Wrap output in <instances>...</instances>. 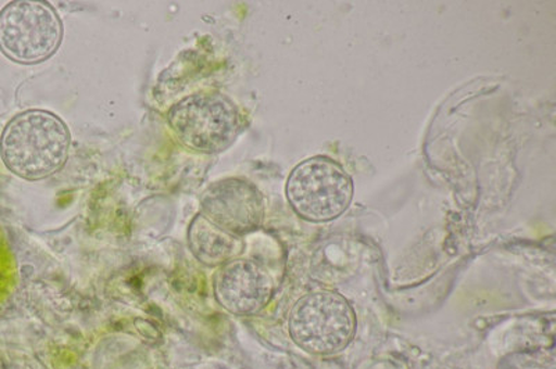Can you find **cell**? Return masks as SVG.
<instances>
[{"mask_svg": "<svg viewBox=\"0 0 556 369\" xmlns=\"http://www.w3.org/2000/svg\"><path fill=\"white\" fill-rule=\"evenodd\" d=\"M168 124L177 138L192 151L225 152L242 131V116L222 93H193L168 110Z\"/></svg>", "mask_w": 556, "mask_h": 369, "instance_id": "7a4b0ae2", "label": "cell"}, {"mask_svg": "<svg viewBox=\"0 0 556 369\" xmlns=\"http://www.w3.org/2000/svg\"><path fill=\"white\" fill-rule=\"evenodd\" d=\"M70 132L56 114L29 110L10 119L0 137V156L16 176L38 181L66 163Z\"/></svg>", "mask_w": 556, "mask_h": 369, "instance_id": "6da1fadb", "label": "cell"}, {"mask_svg": "<svg viewBox=\"0 0 556 369\" xmlns=\"http://www.w3.org/2000/svg\"><path fill=\"white\" fill-rule=\"evenodd\" d=\"M62 37L61 18L48 4L23 0L0 12V51L13 62H43L56 52Z\"/></svg>", "mask_w": 556, "mask_h": 369, "instance_id": "5b68a950", "label": "cell"}, {"mask_svg": "<svg viewBox=\"0 0 556 369\" xmlns=\"http://www.w3.org/2000/svg\"><path fill=\"white\" fill-rule=\"evenodd\" d=\"M218 304L237 316H252L267 306L275 291L270 273L260 263L237 258L223 264L215 276Z\"/></svg>", "mask_w": 556, "mask_h": 369, "instance_id": "52a82bcc", "label": "cell"}, {"mask_svg": "<svg viewBox=\"0 0 556 369\" xmlns=\"http://www.w3.org/2000/svg\"><path fill=\"white\" fill-rule=\"evenodd\" d=\"M286 191L298 216L312 222H326L340 217L350 207L354 183L340 164L315 157L294 168Z\"/></svg>", "mask_w": 556, "mask_h": 369, "instance_id": "277c9868", "label": "cell"}, {"mask_svg": "<svg viewBox=\"0 0 556 369\" xmlns=\"http://www.w3.org/2000/svg\"><path fill=\"white\" fill-rule=\"evenodd\" d=\"M356 317L351 304L339 293L306 294L292 308L290 335L298 346L317 356H330L350 344Z\"/></svg>", "mask_w": 556, "mask_h": 369, "instance_id": "3957f363", "label": "cell"}, {"mask_svg": "<svg viewBox=\"0 0 556 369\" xmlns=\"http://www.w3.org/2000/svg\"><path fill=\"white\" fill-rule=\"evenodd\" d=\"M188 244L193 256L208 267L223 266L231 260L238 249V238L208 221L202 213L192 219Z\"/></svg>", "mask_w": 556, "mask_h": 369, "instance_id": "ba28073f", "label": "cell"}, {"mask_svg": "<svg viewBox=\"0 0 556 369\" xmlns=\"http://www.w3.org/2000/svg\"><path fill=\"white\" fill-rule=\"evenodd\" d=\"M202 214L235 238L261 227L265 204L255 184L230 178L212 183L202 196Z\"/></svg>", "mask_w": 556, "mask_h": 369, "instance_id": "8992f818", "label": "cell"}]
</instances>
